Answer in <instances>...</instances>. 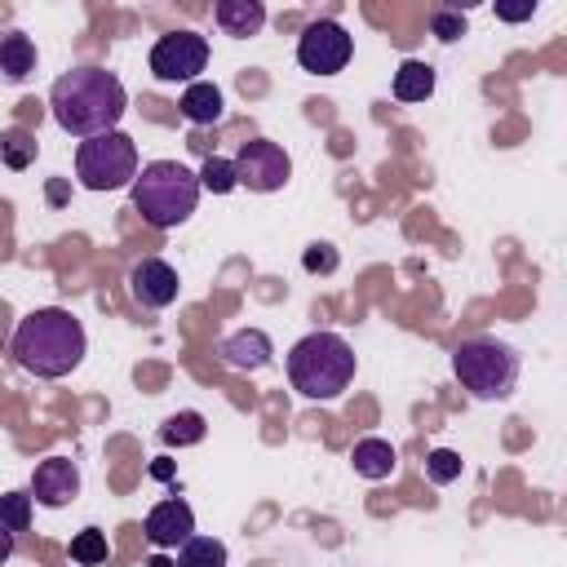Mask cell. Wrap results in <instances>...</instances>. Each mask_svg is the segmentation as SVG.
I'll use <instances>...</instances> for the list:
<instances>
[{
	"label": "cell",
	"instance_id": "cell-1",
	"mask_svg": "<svg viewBox=\"0 0 567 567\" xmlns=\"http://www.w3.org/2000/svg\"><path fill=\"white\" fill-rule=\"evenodd\" d=\"M49 111L58 120L62 133L71 137H97V133H111L124 111H128V93L124 84L102 71V66H75L66 75L53 80L49 89Z\"/></svg>",
	"mask_w": 567,
	"mask_h": 567
},
{
	"label": "cell",
	"instance_id": "cell-2",
	"mask_svg": "<svg viewBox=\"0 0 567 567\" xmlns=\"http://www.w3.org/2000/svg\"><path fill=\"white\" fill-rule=\"evenodd\" d=\"M89 337L84 323L62 306H40L13 328V359L40 381H58L84 363Z\"/></svg>",
	"mask_w": 567,
	"mask_h": 567
},
{
	"label": "cell",
	"instance_id": "cell-3",
	"mask_svg": "<svg viewBox=\"0 0 567 567\" xmlns=\"http://www.w3.org/2000/svg\"><path fill=\"white\" fill-rule=\"evenodd\" d=\"M195 204H199V177L177 159H151L133 177V208L155 230L182 226L195 213Z\"/></svg>",
	"mask_w": 567,
	"mask_h": 567
},
{
	"label": "cell",
	"instance_id": "cell-4",
	"mask_svg": "<svg viewBox=\"0 0 567 567\" xmlns=\"http://www.w3.org/2000/svg\"><path fill=\"white\" fill-rule=\"evenodd\" d=\"M354 350L337 332H310L288 350V381L306 399H337L354 381Z\"/></svg>",
	"mask_w": 567,
	"mask_h": 567
},
{
	"label": "cell",
	"instance_id": "cell-5",
	"mask_svg": "<svg viewBox=\"0 0 567 567\" xmlns=\"http://www.w3.org/2000/svg\"><path fill=\"white\" fill-rule=\"evenodd\" d=\"M452 372L474 399H509L518 385V350L496 337H470L452 350Z\"/></svg>",
	"mask_w": 567,
	"mask_h": 567
},
{
	"label": "cell",
	"instance_id": "cell-6",
	"mask_svg": "<svg viewBox=\"0 0 567 567\" xmlns=\"http://www.w3.org/2000/svg\"><path fill=\"white\" fill-rule=\"evenodd\" d=\"M75 177L89 190L133 186V177H137V146H133V137L120 133V128L97 133V137H84L80 151H75Z\"/></svg>",
	"mask_w": 567,
	"mask_h": 567
},
{
	"label": "cell",
	"instance_id": "cell-7",
	"mask_svg": "<svg viewBox=\"0 0 567 567\" xmlns=\"http://www.w3.org/2000/svg\"><path fill=\"white\" fill-rule=\"evenodd\" d=\"M350 53H354V35H350L337 18H315V22H306V31H301V40H297V62H301V71H310V75H337V71H346Z\"/></svg>",
	"mask_w": 567,
	"mask_h": 567
},
{
	"label": "cell",
	"instance_id": "cell-8",
	"mask_svg": "<svg viewBox=\"0 0 567 567\" xmlns=\"http://www.w3.org/2000/svg\"><path fill=\"white\" fill-rule=\"evenodd\" d=\"M204 66H208V40L199 31H168L151 49V75L155 80H168V84L186 80V84H195V75Z\"/></svg>",
	"mask_w": 567,
	"mask_h": 567
},
{
	"label": "cell",
	"instance_id": "cell-9",
	"mask_svg": "<svg viewBox=\"0 0 567 567\" xmlns=\"http://www.w3.org/2000/svg\"><path fill=\"white\" fill-rule=\"evenodd\" d=\"M230 164H235L239 186H248V190H257V195H270V190H279V186L292 177V159H288V151H284L279 142H266V137L244 142L239 155H235Z\"/></svg>",
	"mask_w": 567,
	"mask_h": 567
},
{
	"label": "cell",
	"instance_id": "cell-10",
	"mask_svg": "<svg viewBox=\"0 0 567 567\" xmlns=\"http://www.w3.org/2000/svg\"><path fill=\"white\" fill-rule=\"evenodd\" d=\"M177 270L168 266V261H159V257H142L133 270H128V292H133V301L137 306H146V310H164V306H173L177 301Z\"/></svg>",
	"mask_w": 567,
	"mask_h": 567
},
{
	"label": "cell",
	"instance_id": "cell-11",
	"mask_svg": "<svg viewBox=\"0 0 567 567\" xmlns=\"http://www.w3.org/2000/svg\"><path fill=\"white\" fill-rule=\"evenodd\" d=\"M75 496H80V470H75V461L49 456V461L35 465V474H31V501H40L49 509H62Z\"/></svg>",
	"mask_w": 567,
	"mask_h": 567
},
{
	"label": "cell",
	"instance_id": "cell-12",
	"mask_svg": "<svg viewBox=\"0 0 567 567\" xmlns=\"http://www.w3.org/2000/svg\"><path fill=\"white\" fill-rule=\"evenodd\" d=\"M142 532H146V540H151L155 549H177L182 540L195 536V514H190V505H186L182 496H168V501H159V505L146 514Z\"/></svg>",
	"mask_w": 567,
	"mask_h": 567
},
{
	"label": "cell",
	"instance_id": "cell-13",
	"mask_svg": "<svg viewBox=\"0 0 567 567\" xmlns=\"http://www.w3.org/2000/svg\"><path fill=\"white\" fill-rule=\"evenodd\" d=\"M217 354H221V363L235 368V372H261V368L270 363L275 346H270V337H266L261 328H239V332L221 337Z\"/></svg>",
	"mask_w": 567,
	"mask_h": 567
},
{
	"label": "cell",
	"instance_id": "cell-14",
	"mask_svg": "<svg viewBox=\"0 0 567 567\" xmlns=\"http://www.w3.org/2000/svg\"><path fill=\"white\" fill-rule=\"evenodd\" d=\"M213 18H217V27H221L226 35H235V40H248V35H257V31L266 27L261 0H217Z\"/></svg>",
	"mask_w": 567,
	"mask_h": 567
},
{
	"label": "cell",
	"instance_id": "cell-15",
	"mask_svg": "<svg viewBox=\"0 0 567 567\" xmlns=\"http://www.w3.org/2000/svg\"><path fill=\"white\" fill-rule=\"evenodd\" d=\"M177 106H182V115L190 124H217L221 111H226V97H221V89L213 80H195V84H186V93H182Z\"/></svg>",
	"mask_w": 567,
	"mask_h": 567
},
{
	"label": "cell",
	"instance_id": "cell-16",
	"mask_svg": "<svg viewBox=\"0 0 567 567\" xmlns=\"http://www.w3.org/2000/svg\"><path fill=\"white\" fill-rule=\"evenodd\" d=\"M350 461H354V474H359V478L381 483V478H390V474H394L399 452H394L385 439H359V443H354V452H350Z\"/></svg>",
	"mask_w": 567,
	"mask_h": 567
},
{
	"label": "cell",
	"instance_id": "cell-17",
	"mask_svg": "<svg viewBox=\"0 0 567 567\" xmlns=\"http://www.w3.org/2000/svg\"><path fill=\"white\" fill-rule=\"evenodd\" d=\"M390 93H394L399 102H425V97L434 93V66L421 62V58H408V62L394 71Z\"/></svg>",
	"mask_w": 567,
	"mask_h": 567
},
{
	"label": "cell",
	"instance_id": "cell-18",
	"mask_svg": "<svg viewBox=\"0 0 567 567\" xmlns=\"http://www.w3.org/2000/svg\"><path fill=\"white\" fill-rule=\"evenodd\" d=\"M35 71V40L22 31L0 35V75L4 80H27Z\"/></svg>",
	"mask_w": 567,
	"mask_h": 567
},
{
	"label": "cell",
	"instance_id": "cell-19",
	"mask_svg": "<svg viewBox=\"0 0 567 567\" xmlns=\"http://www.w3.org/2000/svg\"><path fill=\"white\" fill-rule=\"evenodd\" d=\"M177 567H226V545L217 536H190L177 545Z\"/></svg>",
	"mask_w": 567,
	"mask_h": 567
},
{
	"label": "cell",
	"instance_id": "cell-20",
	"mask_svg": "<svg viewBox=\"0 0 567 567\" xmlns=\"http://www.w3.org/2000/svg\"><path fill=\"white\" fill-rule=\"evenodd\" d=\"M204 416L199 412H173L164 425H159V439L168 443V447H190V443H199L204 439Z\"/></svg>",
	"mask_w": 567,
	"mask_h": 567
},
{
	"label": "cell",
	"instance_id": "cell-21",
	"mask_svg": "<svg viewBox=\"0 0 567 567\" xmlns=\"http://www.w3.org/2000/svg\"><path fill=\"white\" fill-rule=\"evenodd\" d=\"M106 554H111V545H106V532H102V527H84V532L71 536V563H80V567H102Z\"/></svg>",
	"mask_w": 567,
	"mask_h": 567
},
{
	"label": "cell",
	"instance_id": "cell-22",
	"mask_svg": "<svg viewBox=\"0 0 567 567\" xmlns=\"http://www.w3.org/2000/svg\"><path fill=\"white\" fill-rule=\"evenodd\" d=\"M35 137L27 133V128H4L0 133V159L9 164V168H31V159H35Z\"/></svg>",
	"mask_w": 567,
	"mask_h": 567
},
{
	"label": "cell",
	"instance_id": "cell-23",
	"mask_svg": "<svg viewBox=\"0 0 567 567\" xmlns=\"http://www.w3.org/2000/svg\"><path fill=\"white\" fill-rule=\"evenodd\" d=\"M195 177H199V190H213V195H226V190H235V186H239L235 164H230V159H221V155H208V159H204V168H199Z\"/></svg>",
	"mask_w": 567,
	"mask_h": 567
},
{
	"label": "cell",
	"instance_id": "cell-24",
	"mask_svg": "<svg viewBox=\"0 0 567 567\" xmlns=\"http://www.w3.org/2000/svg\"><path fill=\"white\" fill-rule=\"evenodd\" d=\"M0 527H9L13 536L31 527V492H4L0 496Z\"/></svg>",
	"mask_w": 567,
	"mask_h": 567
},
{
	"label": "cell",
	"instance_id": "cell-25",
	"mask_svg": "<svg viewBox=\"0 0 567 567\" xmlns=\"http://www.w3.org/2000/svg\"><path fill=\"white\" fill-rule=\"evenodd\" d=\"M461 470H465V461H461V452H452V447H434L430 456H425V474H430V483H456L461 478Z\"/></svg>",
	"mask_w": 567,
	"mask_h": 567
},
{
	"label": "cell",
	"instance_id": "cell-26",
	"mask_svg": "<svg viewBox=\"0 0 567 567\" xmlns=\"http://www.w3.org/2000/svg\"><path fill=\"white\" fill-rule=\"evenodd\" d=\"M430 27H434V35H439L443 44H452V40L465 35V13H461L456 4H439L434 18H430Z\"/></svg>",
	"mask_w": 567,
	"mask_h": 567
},
{
	"label": "cell",
	"instance_id": "cell-27",
	"mask_svg": "<svg viewBox=\"0 0 567 567\" xmlns=\"http://www.w3.org/2000/svg\"><path fill=\"white\" fill-rule=\"evenodd\" d=\"M301 266H306L310 275H332V270L341 266V257H337L332 244H310V248L301 252Z\"/></svg>",
	"mask_w": 567,
	"mask_h": 567
},
{
	"label": "cell",
	"instance_id": "cell-28",
	"mask_svg": "<svg viewBox=\"0 0 567 567\" xmlns=\"http://www.w3.org/2000/svg\"><path fill=\"white\" fill-rule=\"evenodd\" d=\"M536 13V0H527V4H496V18H505V22H527Z\"/></svg>",
	"mask_w": 567,
	"mask_h": 567
},
{
	"label": "cell",
	"instance_id": "cell-29",
	"mask_svg": "<svg viewBox=\"0 0 567 567\" xmlns=\"http://www.w3.org/2000/svg\"><path fill=\"white\" fill-rule=\"evenodd\" d=\"M13 558V532L9 527H0V567Z\"/></svg>",
	"mask_w": 567,
	"mask_h": 567
},
{
	"label": "cell",
	"instance_id": "cell-30",
	"mask_svg": "<svg viewBox=\"0 0 567 567\" xmlns=\"http://www.w3.org/2000/svg\"><path fill=\"white\" fill-rule=\"evenodd\" d=\"M62 199H66V182L53 177V182H49V204H62Z\"/></svg>",
	"mask_w": 567,
	"mask_h": 567
}]
</instances>
